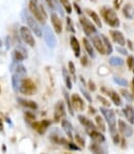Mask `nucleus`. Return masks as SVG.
I'll use <instances>...</instances> for the list:
<instances>
[{"label":"nucleus","mask_w":134,"mask_h":154,"mask_svg":"<svg viewBox=\"0 0 134 154\" xmlns=\"http://www.w3.org/2000/svg\"><path fill=\"white\" fill-rule=\"evenodd\" d=\"M100 112L103 115L105 121L107 122L108 126H109V130H110V134L111 137H115L117 133V116H115V112L113 109L108 107H101L100 108Z\"/></svg>","instance_id":"nucleus-1"},{"label":"nucleus","mask_w":134,"mask_h":154,"mask_svg":"<svg viewBox=\"0 0 134 154\" xmlns=\"http://www.w3.org/2000/svg\"><path fill=\"white\" fill-rule=\"evenodd\" d=\"M29 11L40 23H45L47 18V13L45 12L44 6L41 5L38 0H29Z\"/></svg>","instance_id":"nucleus-2"},{"label":"nucleus","mask_w":134,"mask_h":154,"mask_svg":"<svg viewBox=\"0 0 134 154\" xmlns=\"http://www.w3.org/2000/svg\"><path fill=\"white\" fill-rule=\"evenodd\" d=\"M102 16H103L104 20L108 25H110L113 28H117L120 26V20L117 16V13L109 8H102Z\"/></svg>","instance_id":"nucleus-3"},{"label":"nucleus","mask_w":134,"mask_h":154,"mask_svg":"<svg viewBox=\"0 0 134 154\" xmlns=\"http://www.w3.org/2000/svg\"><path fill=\"white\" fill-rule=\"evenodd\" d=\"M19 91L23 95L31 96L37 91V87H35V83L30 78H23L21 80V83H20Z\"/></svg>","instance_id":"nucleus-4"},{"label":"nucleus","mask_w":134,"mask_h":154,"mask_svg":"<svg viewBox=\"0 0 134 154\" xmlns=\"http://www.w3.org/2000/svg\"><path fill=\"white\" fill-rule=\"evenodd\" d=\"M25 19H26L27 25H28L29 28L31 29V31H32L37 37H38V38L42 37L43 35V29L41 28L38 20L35 19V17L30 16L29 14H26V15H25Z\"/></svg>","instance_id":"nucleus-5"},{"label":"nucleus","mask_w":134,"mask_h":154,"mask_svg":"<svg viewBox=\"0 0 134 154\" xmlns=\"http://www.w3.org/2000/svg\"><path fill=\"white\" fill-rule=\"evenodd\" d=\"M79 22H80V25L82 26V29L84 31V33L87 37H93L94 35L97 33V28L87 18L85 17H80L79 18Z\"/></svg>","instance_id":"nucleus-6"},{"label":"nucleus","mask_w":134,"mask_h":154,"mask_svg":"<svg viewBox=\"0 0 134 154\" xmlns=\"http://www.w3.org/2000/svg\"><path fill=\"white\" fill-rule=\"evenodd\" d=\"M20 35H21V38L25 42V44L30 47H35V38H33L31 29L29 28V27L22 26L21 28H20Z\"/></svg>","instance_id":"nucleus-7"},{"label":"nucleus","mask_w":134,"mask_h":154,"mask_svg":"<svg viewBox=\"0 0 134 154\" xmlns=\"http://www.w3.org/2000/svg\"><path fill=\"white\" fill-rule=\"evenodd\" d=\"M43 35H44V40L46 42V44L48 45V47H50V48H55L56 43H57L56 42V38L49 26L46 25L43 28Z\"/></svg>","instance_id":"nucleus-8"},{"label":"nucleus","mask_w":134,"mask_h":154,"mask_svg":"<svg viewBox=\"0 0 134 154\" xmlns=\"http://www.w3.org/2000/svg\"><path fill=\"white\" fill-rule=\"evenodd\" d=\"M71 101L73 108L76 109L77 112H83L85 109V102L78 94H73L71 96Z\"/></svg>","instance_id":"nucleus-9"},{"label":"nucleus","mask_w":134,"mask_h":154,"mask_svg":"<svg viewBox=\"0 0 134 154\" xmlns=\"http://www.w3.org/2000/svg\"><path fill=\"white\" fill-rule=\"evenodd\" d=\"M65 116V103L62 101H58L56 103L55 107H54V122H59L61 121L63 117Z\"/></svg>","instance_id":"nucleus-10"},{"label":"nucleus","mask_w":134,"mask_h":154,"mask_svg":"<svg viewBox=\"0 0 134 154\" xmlns=\"http://www.w3.org/2000/svg\"><path fill=\"white\" fill-rule=\"evenodd\" d=\"M92 41H93V45L94 47L97 49V51L101 54H107L106 52V48H105V45H104V42L102 40V37L101 35H93L92 37Z\"/></svg>","instance_id":"nucleus-11"},{"label":"nucleus","mask_w":134,"mask_h":154,"mask_svg":"<svg viewBox=\"0 0 134 154\" xmlns=\"http://www.w3.org/2000/svg\"><path fill=\"white\" fill-rule=\"evenodd\" d=\"M117 125H119L120 132H121L122 134L124 135V137H132V134H133V128L131 127L130 125H128V124H127L126 122L120 119L119 121H117Z\"/></svg>","instance_id":"nucleus-12"},{"label":"nucleus","mask_w":134,"mask_h":154,"mask_svg":"<svg viewBox=\"0 0 134 154\" xmlns=\"http://www.w3.org/2000/svg\"><path fill=\"white\" fill-rule=\"evenodd\" d=\"M78 120H79V122H80L81 124H82L83 126L85 127L86 129V132H90V131H92V130H96V125H95L94 123H93V121H90V119H87L86 117H84V116H82V115H79L78 116Z\"/></svg>","instance_id":"nucleus-13"},{"label":"nucleus","mask_w":134,"mask_h":154,"mask_svg":"<svg viewBox=\"0 0 134 154\" xmlns=\"http://www.w3.org/2000/svg\"><path fill=\"white\" fill-rule=\"evenodd\" d=\"M51 23L53 25V28L55 30L56 33H61L62 31V23H61V20L59 19L57 15L55 13H52L51 14Z\"/></svg>","instance_id":"nucleus-14"},{"label":"nucleus","mask_w":134,"mask_h":154,"mask_svg":"<svg viewBox=\"0 0 134 154\" xmlns=\"http://www.w3.org/2000/svg\"><path fill=\"white\" fill-rule=\"evenodd\" d=\"M110 35H111V38H112L113 42L117 43L120 46H124V45L126 44V40H125L124 35H123L120 30H111Z\"/></svg>","instance_id":"nucleus-15"},{"label":"nucleus","mask_w":134,"mask_h":154,"mask_svg":"<svg viewBox=\"0 0 134 154\" xmlns=\"http://www.w3.org/2000/svg\"><path fill=\"white\" fill-rule=\"evenodd\" d=\"M26 57H27L26 51H25L24 49H22V48L15 49L14 52H13L14 62H22V60H24Z\"/></svg>","instance_id":"nucleus-16"},{"label":"nucleus","mask_w":134,"mask_h":154,"mask_svg":"<svg viewBox=\"0 0 134 154\" xmlns=\"http://www.w3.org/2000/svg\"><path fill=\"white\" fill-rule=\"evenodd\" d=\"M123 114L130 124H134V108L131 105H126L123 109Z\"/></svg>","instance_id":"nucleus-17"},{"label":"nucleus","mask_w":134,"mask_h":154,"mask_svg":"<svg viewBox=\"0 0 134 154\" xmlns=\"http://www.w3.org/2000/svg\"><path fill=\"white\" fill-rule=\"evenodd\" d=\"M70 44H71L72 50H73V52H74V55L76 56V57H79V56H80L81 49H80L79 41L77 40V38L76 37H71V38H70Z\"/></svg>","instance_id":"nucleus-18"},{"label":"nucleus","mask_w":134,"mask_h":154,"mask_svg":"<svg viewBox=\"0 0 134 154\" xmlns=\"http://www.w3.org/2000/svg\"><path fill=\"white\" fill-rule=\"evenodd\" d=\"M50 125V121L48 120H43L42 122H35V123H33V128L35 129L37 131H38V133H44L45 131H46V129L49 127Z\"/></svg>","instance_id":"nucleus-19"},{"label":"nucleus","mask_w":134,"mask_h":154,"mask_svg":"<svg viewBox=\"0 0 134 154\" xmlns=\"http://www.w3.org/2000/svg\"><path fill=\"white\" fill-rule=\"evenodd\" d=\"M123 15H124L125 18H127V19L131 20L134 18V8L132 6V4L130 3H127L124 5V8H123Z\"/></svg>","instance_id":"nucleus-20"},{"label":"nucleus","mask_w":134,"mask_h":154,"mask_svg":"<svg viewBox=\"0 0 134 154\" xmlns=\"http://www.w3.org/2000/svg\"><path fill=\"white\" fill-rule=\"evenodd\" d=\"M88 134H90V137H92V140L94 142L99 143V144L105 142V137H104V134H103V133H101V132H99V131L92 130V131H90V132H88Z\"/></svg>","instance_id":"nucleus-21"},{"label":"nucleus","mask_w":134,"mask_h":154,"mask_svg":"<svg viewBox=\"0 0 134 154\" xmlns=\"http://www.w3.org/2000/svg\"><path fill=\"white\" fill-rule=\"evenodd\" d=\"M18 102L21 104L22 106L29 108V109L35 110L38 108V104L32 100H27V99H24V98H18Z\"/></svg>","instance_id":"nucleus-22"},{"label":"nucleus","mask_w":134,"mask_h":154,"mask_svg":"<svg viewBox=\"0 0 134 154\" xmlns=\"http://www.w3.org/2000/svg\"><path fill=\"white\" fill-rule=\"evenodd\" d=\"M61 127L63 128V130L67 132L68 137H70V139H72V130H73V125H72V123L70 121H68V120L63 119L61 120Z\"/></svg>","instance_id":"nucleus-23"},{"label":"nucleus","mask_w":134,"mask_h":154,"mask_svg":"<svg viewBox=\"0 0 134 154\" xmlns=\"http://www.w3.org/2000/svg\"><path fill=\"white\" fill-rule=\"evenodd\" d=\"M107 94L109 95V97L111 98V101H112V103L114 104V105L121 106L123 104L121 97H120V95L117 94V92H114V91H107Z\"/></svg>","instance_id":"nucleus-24"},{"label":"nucleus","mask_w":134,"mask_h":154,"mask_svg":"<svg viewBox=\"0 0 134 154\" xmlns=\"http://www.w3.org/2000/svg\"><path fill=\"white\" fill-rule=\"evenodd\" d=\"M82 42L88 55H90V57H95V51H94V45H93V43H90L86 38H82Z\"/></svg>","instance_id":"nucleus-25"},{"label":"nucleus","mask_w":134,"mask_h":154,"mask_svg":"<svg viewBox=\"0 0 134 154\" xmlns=\"http://www.w3.org/2000/svg\"><path fill=\"white\" fill-rule=\"evenodd\" d=\"M86 13H87V15L90 16V18H92L93 22L96 24L97 27L101 28V27H102V22H101V19H100V17L98 16V14L96 12H94V11H90V10H86Z\"/></svg>","instance_id":"nucleus-26"},{"label":"nucleus","mask_w":134,"mask_h":154,"mask_svg":"<svg viewBox=\"0 0 134 154\" xmlns=\"http://www.w3.org/2000/svg\"><path fill=\"white\" fill-rule=\"evenodd\" d=\"M62 76H63V80H65L67 89L71 90L72 88H73V85H72V80H71V77H70V74H69V70H67L65 68L62 69Z\"/></svg>","instance_id":"nucleus-27"},{"label":"nucleus","mask_w":134,"mask_h":154,"mask_svg":"<svg viewBox=\"0 0 134 154\" xmlns=\"http://www.w3.org/2000/svg\"><path fill=\"white\" fill-rule=\"evenodd\" d=\"M63 97H65V104H67V106H68V110H69L70 115L74 116V108H73V105H72L71 98H70L69 93L67 92V90H63Z\"/></svg>","instance_id":"nucleus-28"},{"label":"nucleus","mask_w":134,"mask_h":154,"mask_svg":"<svg viewBox=\"0 0 134 154\" xmlns=\"http://www.w3.org/2000/svg\"><path fill=\"white\" fill-rule=\"evenodd\" d=\"M22 79H23V77L17 75L16 73H13V76H12V85H13L14 91H18V90H19L20 83H21Z\"/></svg>","instance_id":"nucleus-29"},{"label":"nucleus","mask_w":134,"mask_h":154,"mask_svg":"<svg viewBox=\"0 0 134 154\" xmlns=\"http://www.w3.org/2000/svg\"><path fill=\"white\" fill-rule=\"evenodd\" d=\"M124 60L122 57H119V56H112V57L109 58V64L113 67H121V66L124 65Z\"/></svg>","instance_id":"nucleus-30"},{"label":"nucleus","mask_w":134,"mask_h":154,"mask_svg":"<svg viewBox=\"0 0 134 154\" xmlns=\"http://www.w3.org/2000/svg\"><path fill=\"white\" fill-rule=\"evenodd\" d=\"M90 150L92 151L93 153H97V154H99V153H105L106 151L104 150V149H102V147L99 145V143H92L90 144Z\"/></svg>","instance_id":"nucleus-31"},{"label":"nucleus","mask_w":134,"mask_h":154,"mask_svg":"<svg viewBox=\"0 0 134 154\" xmlns=\"http://www.w3.org/2000/svg\"><path fill=\"white\" fill-rule=\"evenodd\" d=\"M26 68L24 67L22 64H18L17 66H16V69H15V72L14 73H16L17 75H19V76H21V77H23L24 78V76L26 75Z\"/></svg>","instance_id":"nucleus-32"},{"label":"nucleus","mask_w":134,"mask_h":154,"mask_svg":"<svg viewBox=\"0 0 134 154\" xmlns=\"http://www.w3.org/2000/svg\"><path fill=\"white\" fill-rule=\"evenodd\" d=\"M95 121H96L97 124V127L99 129H101L102 131H105L106 130V126H105V122H104L103 118L101 116H96L95 118Z\"/></svg>","instance_id":"nucleus-33"},{"label":"nucleus","mask_w":134,"mask_h":154,"mask_svg":"<svg viewBox=\"0 0 134 154\" xmlns=\"http://www.w3.org/2000/svg\"><path fill=\"white\" fill-rule=\"evenodd\" d=\"M102 40H103L104 42V45H105V48H106V52H107V54H111L113 51V48H112V45H111V43L109 42V40H108L107 38H106V35H102Z\"/></svg>","instance_id":"nucleus-34"},{"label":"nucleus","mask_w":134,"mask_h":154,"mask_svg":"<svg viewBox=\"0 0 134 154\" xmlns=\"http://www.w3.org/2000/svg\"><path fill=\"white\" fill-rule=\"evenodd\" d=\"M59 2L61 3L62 8H65V12H67L68 14L72 13V5H71V3H70L69 0H59Z\"/></svg>","instance_id":"nucleus-35"},{"label":"nucleus","mask_w":134,"mask_h":154,"mask_svg":"<svg viewBox=\"0 0 134 154\" xmlns=\"http://www.w3.org/2000/svg\"><path fill=\"white\" fill-rule=\"evenodd\" d=\"M113 81H114L117 85H120L122 87H126L127 85V80L125 78H122V77H113Z\"/></svg>","instance_id":"nucleus-36"},{"label":"nucleus","mask_w":134,"mask_h":154,"mask_svg":"<svg viewBox=\"0 0 134 154\" xmlns=\"http://www.w3.org/2000/svg\"><path fill=\"white\" fill-rule=\"evenodd\" d=\"M121 94L123 95V97H124L126 100H128V101H132L133 100V95H131L127 90H124V89L121 90Z\"/></svg>","instance_id":"nucleus-37"},{"label":"nucleus","mask_w":134,"mask_h":154,"mask_svg":"<svg viewBox=\"0 0 134 154\" xmlns=\"http://www.w3.org/2000/svg\"><path fill=\"white\" fill-rule=\"evenodd\" d=\"M74 137H75V140H76L77 145H79L80 147H84L85 141H84V139H83V137H81L80 134H75V135H74Z\"/></svg>","instance_id":"nucleus-38"},{"label":"nucleus","mask_w":134,"mask_h":154,"mask_svg":"<svg viewBox=\"0 0 134 154\" xmlns=\"http://www.w3.org/2000/svg\"><path fill=\"white\" fill-rule=\"evenodd\" d=\"M67 30L68 31H71V32H75V28H74V25H73V22H72V19L71 18L68 17L67 18Z\"/></svg>","instance_id":"nucleus-39"},{"label":"nucleus","mask_w":134,"mask_h":154,"mask_svg":"<svg viewBox=\"0 0 134 154\" xmlns=\"http://www.w3.org/2000/svg\"><path fill=\"white\" fill-rule=\"evenodd\" d=\"M97 99H98V100H99L102 104H103V105L105 106V107H109V106H110L109 101H108L107 99L104 98L103 96H100V95H98V96H97Z\"/></svg>","instance_id":"nucleus-40"},{"label":"nucleus","mask_w":134,"mask_h":154,"mask_svg":"<svg viewBox=\"0 0 134 154\" xmlns=\"http://www.w3.org/2000/svg\"><path fill=\"white\" fill-rule=\"evenodd\" d=\"M69 73H71V75L74 77V79L76 80V71H75V66L72 62L69 63Z\"/></svg>","instance_id":"nucleus-41"},{"label":"nucleus","mask_w":134,"mask_h":154,"mask_svg":"<svg viewBox=\"0 0 134 154\" xmlns=\"http://www.w3.org/2000/svg\"><path fill=\"white\" fill-rule=\"evenodd\" d=\"M65 145H67L68 148H69L70 150H73V151H80L81 150L80 147H78L77 145L73 144V143H67Z\"/></svg>","instance_id":"nucleus-42"},{"label":"nucleus","mask_w":134,"mask_h":154,"mask_svg":"<svg viewBox=\"0 0 134 154\" xmlns=\"http://www.w3.org/2000/svg\"><path fill=\"white\" fill-rule=\"evenodd\" d=\"M80 90H81V93H82V94H83V96H84V98L86 99V100H87L90 103L92 102V97H90V93H88L86 90L83 89V88H80Z\"/></svg>","instance_id":"nucleus-43"},{"label":"nucleus","mask_w":134,"mask_h":154,"mask_svg":"<svg viewBox=\"0 0 134 154\" xmlns=\"http://www.w3.org/2000/svg\"><path fill=\"white\" fill-rule=\"evenodd\" d=\"M127 65H128V68L130 70L133 69V66H134V57L131 55L128 56V58H127Z\"/></svg>","instance_id":"nucleus-44"},{"label":"nucleus","mask_w":134,"mask_h":154,"mask_svg":"<svg viewBox=\"0 0 134 154\" xmlns=\"http://www.w3.org/2000/svg\"><path fill=\"white\" fill-rule=\"evenodd\" d=\"M25 118H26V120H28V121H35V116L29 112H27L26 114H25Z\"/></svg>","instance_id":"nucleus-45"},{"label":"nucleus","mask_w":134,"mask_h":154,"mask_svg":"<svg viewBox=\"0 0 134 154\" xmlns=\"http://www.w3.org/2000/svg\"><path fill=\"white\" fill-rule=\"evenodd\" d=\"M45 2L47 3V5L49 6L51 10H55V3H54V0H45Z\"/></svg>","instance_id":"nucleus-46"},{"label":"nucleus","mask_w":134,"mask_h":154,"mask_svg":"<svg viewBox=\"0 0 134 154\" xmlns=\"http://www.w3.org/2000/svg\"><path fill=\"white\" fill-rule=\"evenodd\" d=\"M117 51L120 52L121 54H123V55H127L128 54V52H127V50L125 48H123V46H117Z\"/></svg>","instance_id":"nucleus-47"},{"label":"nucleus","mask_w":134,"mask_h":154,"mask_svg":"<svg viewBox=\"0 0 134 154\" xmlns=\"http://www.w3.org/2000/svg\"><path fill=\"white\" fill-rule=\"evenodd\" d=\"M122 2H123V0H114V1H113V5H114L115 10H119V8H121Z\"/></svg>","instance_id":"nucleus-48"},{"label":"nucleus","mask_w":134,"mask_h":154,"mask_svg":"<svg viewBox=\"0 0 134 154\" xmlns=\"http://www.w3.org/2000/svg\"><path fill=\"white\" fill-rule=\"evenodd\" d=\"M88 87H90V90L93 91V92L96 91V85H95V82H93L92 80L88 81Z\"/></svg>","instance_id":"nucleus-49"},{"label":"nucleus","mask_w":134,"mask_h":154,"mask_svg":"<svg viewBox=\"0 0 134 154\" xmlns=\"http://www.w3.org/2000/svg\"><path fill=\"white\" fill-rule=\"evenodd\" d=\"M81 65L84 66V67L88 65V60H87V57H86V56H82V57H81Z\"/></svg>","instance_id":"nucleus-50"},{"label":"nucleus","mask_w":134,"mask_h":154,"mask_svg":"<svg viewBox=\"0 0 134 154\" xmlns=\"http://www.w3.org/2000/svg\"><path fill=\"white\" fill-rule=\"evenodd\" d=\"M74 8H75V10L77 11V13L79 14V15H81V8H79V5H78V3H76V2H74Z\"/></svg>","instance_id":"nucleus-51"},{"label":"nucleus","mask_w":134,"mask_h":154,"mask_svg":"<svg viewBox=\"0 0 134 154\" xmlns=\"http://www.w3.org/2000/svg\"><path fill=\"white\" fill-rule=\"evenodd\" d=\"M88 108H90V115H96V108H95V107H93V106L92 105H90V107H88Z\"/></svg>","instance_id":"nucleus-52"},{"label":"nucleus","mask_w":134,"mask_h":154,"mask_svg":"<svg viewBox=\"0 0 134 154\" xmlns=\"http://www.w3.org/2000/svg\"><path fill=\"white\" fill-rule=\"evenodd\" d=\"M127 44H128L129 49H130V50H133V49H134V47H133V43L131 42L130 40H128V41H127Z\"/></svg>","instance_id":"nucleus-53"},{"label":"nucleus","mask_w":134,"mask_h":154,"mask_svg":"<svg viewBox=\"0 0 134 154\" xmlns=\"http://www.w3.org/2000/svg\"><path fill=\"white\" fill-rule=\"evenodd\" d=\"M2 129H3V124H2V121L0 120V131H2Z\"/></svg>","instance_id":"nucleus-54"},{"label":"nucleus","mask_w":134,"mask_h":154,"mask_svg":"<svg viewBox=\"0 0 134 154\" xmlns=\"http://www.w3.org/2000/svg\"><path fill=\"white\" fill-rule=\"evenodd\" d=\"M132 83H133V90H134V78H133V80H132Z\"/></svg>","instance_id":"nucleus-55"},{"label":"nucleus","mask_w":134,"mask_h":154,"mask_svg":"<svg viewBox=\"0 0 134 154\" xmlns=\"http://www.w3.org/2000/svg\"><path fill=\"white\" fill-rule=\"evenodd\" d=\"M132 71H133V73H134V66H133V69H132Z\"/></svg>","instance_id":"nucleus-56"},{"label":"nucleus","mask_w":134,"mask_h":154,"mask_svg":"<svg viewBox=\"0 0 134 154\" xmlns=\"http://www.w3.org/2000/svg\"><path fill=\"white\" fill-rule=\"evenodd\" d=\"M133 94H134V90H133Z\"/></svg>","instance_id":"nucleus-57"}]
</instances>
